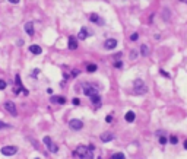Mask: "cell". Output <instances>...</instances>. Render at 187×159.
<instances>
[{"label":"cell","instance_id":"6da1fadb","mask_svg":"<svg viewBox=\"0 0 187 159\" xmlns=\"http://www.w3.org/2000/svg\"><path fill=\"white\" fill-rule=\"evenodd\" d=\"M93 150H95V146L89 144V146H77V149L75 150V156H79L80 159H93Z\"/></svg>","mask_w":187,"mask_h":159},{"label":"cell","instance_id":"7a4b0ae2","mask_svg":"<svg viewBox=\"0 0 187 159\" xmlns=\"http://www.w3.org/2000/svg\"><path fill=\"white\" fill-rule=\"evenodd\" d=\"M82 89H83V93L86 95V96H89V98H92V96H95V95H100V88H98V85H93V83H83L82 85Z\"/></svg>","mask_w":187,"mask_h":159},{"label":"cell","instance_id":"3957f363","mask_svg":"<svg viewBox=\"0 0 187 159\" xmlns=\"http://www.w3.org/2000/svg\"><path fill=\"white\" fill-rule=\"evenodd\" d=\"M133 92H135L136 95H143V93H146V92H148V88H146L145 82L140 80V79L135 80V83H133Z\"/></svg>","mask_w":187,"mask_h":159},{"label":"cell","instance_id":"277c9868","mask_svg":"<svg viewBox=\"0 0 187 159\" xmlns=\"http://www.w3.org/2000/svg\"><path fill=\"white\" fill-rule=\"evenodd\" d=\"M43 142H44V144L48 147V150H50V152H53V153H57V152H59V146H57L56 143H53L51 137L45 136V137L43 139Z\"/></svg>","mask_w":187,"mask_h":159},{"label":"cell","instance_id":"5b68a950","mask_svg":"<svg viewBox=\"0 0 187 159\" xmlns=\"http://www.w3.org/2000/svg\"><path fill=\"white\" fill-rule=\"evenodd\" d=\"M15 83H16V88H15V93H16V95H18L21 91L24 92V95H28V93H29V92L22 86V82H21V76H19V75H16V76H15Z\"/></svg>","mask_w":187,"mask_h":159},{"label":"cell","instance_id":"8992f818","mask_svg":"<svg viewBox=\"0 0 187 159\" xmlns=\"http://www.w3.org/2000/svg\"><path fill=\"white\" fill-rule=\"evenodd\" d=\"M0 152H2L3 155H6V156H13L18 152V147L16 146H3Z\"/></svg>","mask_w":187,"mask_h":159},{"label":"cell","instance_id":"52a82bcc","mask_svg":"<svg viewBox=\"0 0 187 159\" xmlns=\"http://www.w3.org/2000/svg\"><path fill=\"white\" fill-rule=\"evenodd\" d=\"M5 108H6V111L8 112H10L12 115H16V105H15V102H12V101H6L5 102Z\"/></svg>","mask_w":187,"mask_h":159},{"label":"cell","instance_id":"ba28073f","mask_svg":"<svg viewBox=\"0 0 187 159\" xmlns=\"http://www.w3.org/2000/svg\"><path fill=\"white\" fill-rule=\"evenodd\" d=\"M69 126H70V128H73V130H80V128L83 127V123H82L80 120H77V118H73V120L69 121Z\"/></svg>","mask_w":187,"mask_h":159},{"label":"cell","instance_id":"9c48e42d","mask_svg":"<svg viewBox=\"0 0 187 159\" xmlns=\"http://www.w3.org/2000/svg\"><path fill=\"white\" fill-rule=\"evenodd\" d=\"M104 47H105L107 50H114V48L117 47V40H114V38H108V40H105Z\"/></svg>","mask_w":187,"mask_h":159},{"label":"cell","instance_id":"30bf717a","mask_svg":"<svg viewBox=\"0 0 187 159\" xmlns=\"http://www.w3.org/2000/svg\"><path fill=\"white\" fill-rule=\"evenodd\" d=\"M91 101H92V105L95 107V108H101V105H103V101H101V96H100V95H95V96H92V98H91Z\"/></svg>","mask_w":187,"mask_h":159},{"label":"cell","instance_id":"8fae6325","mask_svg":"<svg viewBox=\"0 0 187 159\" xmlns=\"http://www.w3.org/2000/svg\"><path fill=\"white\" fill-rule=\"evenodd\" d=\"M101 140H103L104 143L111 142V140H114V134H113V133H110V131H105V133H103V134H101Z\"/></svg>","mask_w":187,"mask_h":159},{"label":"cell","instance_id":"7c38bea8","mask_svg":"<svg viewBox=\"0 0 187 159\" xmlns=\"http://www.w3.org/2000/svg\"><path fill=\"white\" fill-rule=\"evenodd\" d=\"M89 19L93 22V24H98V25H104V19L103 18H100L97 13H92L91 16H89Z\"/></svg>","mask_w":187,"mask_h":159},{"label":"cell","instance_id":"4fadbf2b","mask_svg":"<svg viewBox=\"0 0 187 159\" xmlns=\"http://www.w3.org/2000/svg\"><path fill=\"white\" fill-rule=\"evenodd\" d=\"M25 32H27L29 37L34 35V24H32V22H27V24H25Z\"/></svg>","mask_w":187,"mask_h":159},{"label":"cell","instance_id":"5bb4252c","mask_svg":"<svg viewBox=\"0 0 187 159\" xmlns=\"http://www.w3.org/2000/svg\"><path fill=\"white\" fill-rule=\"evenodd\" d=\"M29 51H31L32 54H41V53H43L41 47H40V45H37V44H32V45H29Z\"/></svg>","mask_w":187,"mask_h":159},{"label":"cell","instance_id":"9a60e30c","mask_svg":"<svg viewBox=\"0 0 187 159\" xmlns=\"http://www.w3.org/2000/svg\"><path fill=\"white\" fill-rule=\"evenodd\" d=\"M53 104H66V98H63V96H51V99H50Z\"/></svg>","mask_w":187,"mask_h":159},{"label":"cell","instance_id":"2e32d148","mask_svg":"<svg viewBox=\"0 0 187 159\" xmlns=\"http://www.w3.org/2000/svg\"><path fill=\"white\" fill-rule=\"evenodd\" d=\"M88 35H89L88 29H86V28H82V29L79 31V34H77V38H79V40H86Z\"/></svg>","mask_w":187,"mask_h":159},{"label":"cell","instance_id":"e0dca14e","mask_svg":"<svg viewBox=\"0 0 187 159\" xmlns=\"http://www.w3.org/2000/svg\"><path fill=\"white\" fill-rule=\"evenodd\" d=\"M69 48L70 50H76L77 48V41L75 37H69Z\"/></svg>","mask_w":187,"mask_h":159},{"label":"cell","instance_id":"ac0fdd59","mask_svg":"<svg viewBox=\"0 0 187 159\" xmlns=\"http://www.w3.org/2000/svg\"><path fill=\"white\" fill-rule=\"evenodd\" d=\"M135 117H136V115H135L133 111H129V112H126V115H124V118H126L127 123H133V121H135Z\"/></svg>","mask_w":187,"mask_h":159},{"label":"cell","instance_id":"d6986e66","mask_svg":"<svg viewBox=\"0 0 187 159\" xmlns=\"http://www.w3.org/2000/svg\"><path fill=\"white\" fill-rule=\"evenodd\" d=\"M148 53H149V47L146 44L140 45V56H148Z\"/></svg>","mask_w":187,"mask_h":159},{"label":"cell","instance_id":"ffe728a7","mask_svg":"<svg viewBox=\"0 0 187 159\" xmlns=\"http://www.w3.org/2000/svg\"><path fill=\"white\" fill-rule=\"evenodd\" d=\"M97 64H88V67H86V70L89 72V73H93V72H97Z\"/></svg>","mask_w":187,"mask_h":159},{"label":"cell","instance_id":"44dd1931","mask_svg":"<svg viewBox=\"0 0 187 159\" xmlns=\"http://www.w3.org/2000/svg\"><path fill=\"white\" fill-rule=\"evenodd\" d=\"M111 159H126V156H124L121 152H117V153H114V155L111 156Z\"/></svg>","mask_w":187,"mask_h":159},{"label":"cell","instance_id":"7402d4cb","mask_svg":"<svg viewBox=\"0 0 187 159\" xmlns=\"http://www.w3.org/2000/svg\"><path fill=\"white\" fill-rule=\"evenodd\" d=\"M158 142H159L161 144H165V143L168 142V139H167L165 136H159V139H158Z\"/></svg>","mask_w":187,"mask_h":159},{"label":"cell","instance_id":"603a6c76","mask_svg":"<svg viewBox=\"0 0 187 159\" xmlns=\"http://www.w3.org/2000/svg\"><path fill=\"white\" fill-rule=\"evenodd\" d=\"M170 143H171V144H177V143H178L177 136H171V137H170Z\"/></svg>","mask_w":187,"mask_h":159},{"label":"cell","instance_id":"cb8c5ba5","mask_svg":"<svg viewBox=\"0 0 187 159\" xmlns=\"http://www.w3.org/2000/svg\"><path fill=\"white\" fill-rule=\"evenodd\" d=\"M130 40H132V41H137V40H139V34H137V32H133L132 37H130Z\"/></svg>","mask_w":187,"mask_h":159},{"label":"cell","instance_id":"d4e9b609","mask_svg":"<svg viewBox=\"0 0 187 159\" xmlns=\"http://www.w3.org/2000/svg\"><path fill=\"white\" fill-rule=\"evenodd\" d=\"M6 86H8L6 82H5L3 79H0V91H2V89H6Z\"/></svg>","mask_w":187,"mask_h":159},{"label":"cell","instance_id":"484cf974","mask_svg":"<svg viewBox=\"0 0 187 159\" xmlns=\"http://www.w3.org/2000/svg\"><path fill=\"white\" fill-rule=\"evenodd\" d=\"M8 127H9V124H6V123H3V121H0V130L8 128Z\"/></svg>","mask_w":187,"mask_h":159},{"label":"cell","instance_id":"4316f807","mask_svg":"<svg viewBox=\"0 0 187 159\" xmlns=\"http://www.w3.org/2000/svg\"><path fill=\"white\" fill-rule=\"evenodd\" d=\"M114 66H116L117 69H121V67H123V63L119 60V61H116V63H114Z\"/></svg>","mask_w":187,"mask_h":159},{"label":"cell","instance_id":"83f0119b","mask_svg":"<svg viewBox=\"0 0 187 159\" xmlns=\"http://www.w3.org/2000/svg\"><path fill=\"white\" fill-rule=\"evenodd\" d=\"M79 75V69H73V72H72V76L75 77V76H77Z\"/></svg>","mask_w":187,"mask_h":159},{"label":"cell","instance_id":"f1b7e54d","mask_svg":"<svg viewBox=\"0 0 187 159\" xmlns=\"http://www.w3.org/2000/svg\"><path fill=\"white\" fill-rule=\"evenodd\" d=\"M72 102H73V105H79V104H80V101H79L77 98H73V101H72Z\"/></svg>","mask_w":187,"mask_h":159},{"label":"cell","instance_id":"f546056e","mask_svg":"<svg viewBox=\"0 0 187 159\" xmlns=\"http://www.w3.org/2000/svg\"><path fill=\"white\" fill-rule=\"evenodd\" d=\"M105 121H107V123H111V121H113V115H107Z\"/></svg>","mask_w":187,"mask_h":159},{"label":"cell","instance_id":"4dcf8cb0","mask_svg":"<svg viewBox=\"0 0 187 159\" xmlns=\"http://www.w3.org/2000/svg\"><path fill=\"white\" fill-rule=\"evenodd\" d=\"M159 73H161V75H162V76H165V77H170V75H168V73H167V72H164V70H161V72H159Z\"/></svg>","mask_w":187,"mask_h":159},{"label":"cell","instance_id":"1f68e13d","mask_svg":"<svg viewBox=\"0 0 187 159\" xmlns=\"http://www.w3.org/2000/svg\"><path fill=\"white\" fill-rule=\"evenodd\" d=\"M120 57H121V53H119V54H116V56H114V59H116V60H117V59H120Z\"/></svg>","mask_w":187,"mask_h":159},{"label":"cell","instance_id":"d6a6232c","mask_svg":"<svg viewBox=\"0 0 187 159\" xmlns=\"http://www.w3.org/2000/svg\"><path fill=\"white\" fill-rule=\"evenodd\" d=\"M38 72H40V70H38V69H35V70H34V73H32V76H37V75H38Z\"/></svg>","mask_w":187,"mask_h":159},{"label":"cell","instance_id":"836d02e7","mask_svg":"<svg viewBox=\"0 0 187 159\" xmlns=\"http://www.w3.org/2000/svg\"><path fill=\"white\" fill-rule=\"evenodd\" d=\"M184 149H187V140L184 142Z\"/></svg>","mask_w":187,"mask_h":159},{"label":"cell","instance_id":"e575fe53","mask_svg":"<svg viewBox=\"0 0 187 159\" xmlns=\"http://www.w3.org/2000/svg\"><path fill=\"white\" fill-rule=\"evenodd\" d=\"M35 159H40V158H35Z\"/></svg>","mask_w":187,"mask_h":159}]
</instances>
